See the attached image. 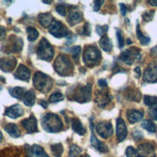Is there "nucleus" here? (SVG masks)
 <instances>
[{
	"label": "nucleus",
	"mask_w": 157,
	"mask_h": 157,
	"mask_svg": "<svg viewBox=\"0 0 157 157\" xmlns=\"http://www.w3.org/2000/svg\"><path fill=\"white\" fill-rule=\"evenodd\" d=\"M33 84L38 91L42 92L44 94H46L50 91V89L53 85V80L52 78L47 75V74L37 71L34 74L33 77Z\"/></svg>",
	"instance_id": "nucleus-2"
},
{
	"label": "nucleus",
	"mask_w": 157,
	"mask_h": 157,
	"mask_svg": "<svg viewBox=\"0 0 157 157\" xmlns=\"http://www.w3.org/2000/svg\"><path fill=\"white\" fill-rule=\"evenodd\" d=\"M54 70L56 71V72L61 76H67L71 74L73 71V66L72 63L71 62L70 58L61 54L59 55L54 63Z\"/></svg>",
	"instance_id": "nucleus-3"
},
{
	"label": "nucleus",
	"mask_w": 157,
	"mask_h": 157,
	"mask_svg": "<svg viewBox=\"0 0 157 157\" xmlns=\"http://www.w3.org/2000/svg\"><path fill=\"white\" fill-rule=\"evenodd\" d=\"M120 59L124 61L126 65L131 66L135 59H140V49L136 48V47H132L130 49L122 51L120 55Z\"/></svg>",
	"instance_id": "nucleus-8"
},
{
	"label": "nucleus",
	"mask_w": 157,
	"mask_h": 157,
	"mask_svg": "<svg viewBox=\"0 0 157 157\" xmlns=\"http://www.w3.org/2000/svg\"><path fill=\"white\" fill-rule=\"evenodd\" d=\"M23 102L26 106L28 107H31L35 104V100H36V95H35V93H34L33 90H29L27 91L24 94L23 97Z\"/></svg>",
	"instance_id": "nucleus-23"
},
{
	"label": "nucleus",
	"mask_w": 157,
	"mask_h": 157,
	"mask_svg": "<svg viewBox=\"0 0 157 157\" xmlns=\"http://www.w3.org/2000/svg\"><path fill=\"white\" fill-rule=\"evenodd\" d=\"M127 135V128L125 125L124 121L121 118H119L117 120V137L119 142L124 141Z\"/></svg>",
	"instance_id": "nucleus-15"
},
{
	"label": "nucleus",
	"mask_w": 157,
	"mask_h": 157,
	"mask_svg": "<svg viewBox=\"0 0 157 157\" xmlns=\"http://www.w3.org/2000/svg\"><path fill=\"white\" fill-rule=\"evenodd\" d=\"M154 16V11H147L143 13V19L145 21H151Z\"/></svg>",
	"instance_id": "nucleus-37"
},
{
	"label": "nucleus",
	"mask_w": 157,
	"mask_h": 157,
	"mask_svg": "<svg viewBox=\"0 0 157 157\" xmlns=\"http://www.w3.org/2000/svg\"><path fill=\"white\" fill-rule=\"evenodd\" d=\"M117 38H118V42H119V47L121 48V47H124V40L121 35V32L119 29H117Z\"/></svg>",
	"instance_id": "nucleus-39"
},
{
	"label": "nucleus",
	"mask_w": 157,
	"mask_h": 157,
	"mask_svg": "<svg viewBox=\"0 0 157 157\" xmlns=\"http://www.w3.org/2000/svg\"><path fill=\"white\" fill-rule=\"evenodd\" d=\"M133 137H134L135 140H140V139L143 138V133L141 131L137 130V131L133 132Z\"/></svg>",
	"instance_id": "nucleus-45"
},
{
	"label": "nucleus",
	"mask_w": 157,
	"mask_h": 157,
	"mask_svg": "<svg viewBox=\"0 0 157 157\" xmlns=\"http://www.w3.org/2000/svg\"><path fill=\"white\" fill-rule=\"evenodd\" d=\"M144 102H145V104L147 106H154L157 103V98L152 97V95H145Z\"/></svg>",
	"instance_id": "nucleus-34"
},
{
	"label": "nucleus",
	"mask_w": 157,
	"mask_h": 157,
	"mask_svg": "<svg viewBox=\"0 0 157 157\" xmlns=\"http://www.w3.org/2000/svg\"><path fill=\"white\" fill-rule=\"evenodd\" d=\"M97 31L98 35H100V36H103L104 34L108 31V26L107 25H103V26H97Z\"/></svg>",
	"instance_id": "nucleus-38"
},
{
	"label": "nucleus",
	"mask_w": 157,
	"mask_h": 157,
	"mask_svg": "<svg viewBox=\"0 0 157 157\" xmlns=\"http://www.w3.org/2000/svg\"><path fill=\"white\" fill-rule=\"evenodd\" d=\"M63 99H64V95L61 93H54L49 97V102H51V103L62 101Z\"/></svg>",
	"instance_id": "nucleus-35"
},
{
	"label": "nucleus",
	"mask_w": 157,
	"mask_h": 157,
	"mask_svg": "<svg viewBox=\"0 0 157 157\" xmlns=\"http://www.w3.org/2000/svg\"><path fill=\"white\" fill-rule=\"evenodd\" d=\"M82 34L85 35V36H90L91 35V26H90V23L86 22L84 24L83 30H82Z\"/></svg>",
	"instance_id": "nucleus-40"
},
{
	"label": "nucleus",
	"mask_w": 157,
	"mask_h": 157,
	"mask_svg": "<svg viewBox=\"0 0 157 157\" xmlns=\"http://www.w3.org/2000/svg\"><path fill=\"white\" fill-rule=\"evenodd\" d=\"M26 32L28 34V40L29 42H34L39 37V32L37 29L33 28V27H27Z\"/></svg>",
	"instance_id": "nucleus-30"
},
{
	"label": "nucleus",
	"mask_w": 157,
	"mask_h": 157,
	"mask_svg": "<svg viewBox=\"0 0 157 157\" xmlns=\"http://www.w3.org/2000/svg\"><path fill=\"white\" fill-rule=\"evenodd\" d=\"M91 144L93 147H94L100 152H107L108 151L107 146L105 144H103L102 142H100L99 140H98V138H95V135L93 131V128H92V136H91Z\"/></svg>",
	"instance_id": "nucleus-20"
},
{
	"label": "nucleus",
	"mask_w": 157,
	"mask_h": 157,
	"mask_svg": "<svg viewBox=\"0 0 157 157\" xmlns=\"http://www.w3.org/2000/svg\"><path fill=\"white\" fill-rule=\"evenodd\" d=\"M5 35H6V30L4 27L0 26V40H3L5 38Z\"/></svg>",
	"instance_id": "nucleus-47"
},
{
	"label": "nucleus",
	"mask_w": 157,
	"mask_h": 157,
	"mask_svg": "<svg viewBox=\"0 0 157 157\" xmlns=\"http://www.w3.org/2000/svg\"><path fill=\"white\" fill-rule=\"evenodd\" d=\"M37 56L40 60L51 61L54 56V49L52 45L45 38L40 40V42L37 48Z\"/></svg>",
	"instance_id": "nucleus-5"
},
{
	"label": "nucleus",
	"mask_w": 157,
	"mask_h": 157,
	"mask_svg": "<svg viewBox=\"0 0 157 157\" xmlns=\"http://www.w3.org/2000/svg\"><path fill=\"white\" fill-rule=\"evenodd\" d=\"M49 33L52 36H54L55 38L61 39L64 37H69L70 36V31L67 27L61 22L58 21V20L53 19V21L51 22L50 26H49Z\"/></svg>",
	"instance_id": "nucleus-7"
},
{
	"label": "nucleus",
	"mask_w": 157,
	"mask_h": 157,
	"mask_svg": "<svg viewBox=\"0 0 157 157\" xmlns=\"http://www.w3.org/2000/svg\"><path fill=\"white\" fill-rule=\"evenodd\" d=\"M112 95L108 94L107 91H99L97 93V98H95V102L98 103V105L101 108L105 107L107 104L110 103V101L112 100Z\"/></svg>",
	"instance_id": "nucleus-13"
},
{
	"label": "nucleus",
	"mask_w": 157,
	"mask_h": 157,
	"mask_svg": "<svg viewBox=\"0 0 157 157\" xmlns=\"http://www.w3.org/2000/svg\"><path fill=\"white\" fill-rule=\"evenodd\" d=\"M98 134L103 139H108L113 135V125L109 121H100L95 126Z\"/></svg>",
	"instance_id": "nucleus-9"
},
{
	"label": "nucleus",
	"mask_w": 157,
	"mask_h": 157,
	"mask_svg": "<svg viewBox=\"0 0 157 157\" xmlns=\"http://www.w3.org/2000/svg\"><path fill=\"white\" fill-rule=\"evenodd\" d=\"M21 125L25 128L27 133H35L38 132V126H37V120L34 116H31L28 119H25L21 121Z\"/></svg>",
	"instance_id": "nucleus-14"
},
{
	"label": "nucleus",
	"mask_w": 157,
	"mask_h": 157,
	"mask_svg": "<svg viewBox=\"0 0 157 157\" xmlns=\"http://www.w3.org/2000/svg\"><path fill=\"white\" fill-rule=\"evenodd\" d=\"M99 45H100L101 48L106 52H110L113 48V44L111 42V40L109 39L107 36H103L100 39Z\"/></svg>",
	"instance_id": "nucleus-26"
},
{
	"label": "nucleus",
	"mask_w": 157,
	"mask_h": 157,
	"mask_svg": "<svg viewBox=\"0 0 157 157\" xmlns=\"http://www.w3.org/2000/svg\"><path fill=\"white\" fill-rule=\"evenodd\" d=\"M152 53H157V46L154 47V48L152 49Z\"/></svg>",
	"instance_id": "nucleus-52"
},
{
	"label": "nucleus",
	"mask_w": 157,
	"mask_h": 157,
	"mask_svg": "<svg viewBox=\"0 0 157 157\" xmlns=\"http://www.w3.org/2000/svg\"><path fill=\"white\" fill-rule=\"evenodd\" d=\"M42 126L46 132L57 133L63 129V122L56 114L47 113L42 118Z\"/></svg>",
	"instance_id": "nucleus-1"
},
{
	"label": "nucleus",
	"mask_w": 157,
	"mask_h": 157,
	"mask_svg": "<svg viewBox=\"0 0 157 157\" xmlns=\"http://www.w3.org/2000/svg\"><path fill=\"white\" fill-rule=\"evenodd\" d=\"M81 151H82L81 147H79L76 145H71V147H70L69 155H70V157H77L81 153Z\"/></svg>",
	"instance_id": "nucleus-33"
},
{
	"label": "nucleus",
	"mask_w": 157,
	"mask_h": 157,
	"mask_svg": "<svg viewBox=\"0 0 157 157\" xmlns=\"http://www.w3.org/2000/svg\"><path fill=\"white\" fill-rule=\"evenodd\" d=\"M70 99L75 100L80 103H84L91 99V85L80 86L76 89H73L72 94H69Z\"/></svg>",
	"instance_id": "nucleus-4"
},
{
	"label": "nucleus",
	"mask_w": 157,
	"mask_h": 157,
	"mask_svg": "<svg viewBox=\"0 0 157 157\" xmlns=\"http://www.w3.org/2000/svg\"><path fill=\"white\" fill-rule=\"evenodd\" d=\"M43 3H46V4H50L51 1H46V0H43Z\"/></svg>",
	"instance_id": "nucleus-53"
},
{
	"label": "nucleus",
	"mask_w": 157,
	"mask_h": 157,
	"mask_svg": "<svg viewBox=\"0 0 157 157\" xmlns=\"http://www.w3.org/2000/svg\"><path fill=\"white\" fill-rule=\"evenodd\" d=\"M30 75H31V71L27 67H25L24 65H19L17 70L15 73L16 78L22 80V81H28L30 79Z\"/></svg>",
	"instance_id": "nucleus-17"
},
{
	"label": "nucleus",
	"mask_w": 157,
	"mask_h": 157,
	"mask_svg": "<svg viewBox=\"0 0 157 157\" xmlns=\"http://www.w3.org/2000/svg\"><path fill=\"white\" fill-rule=\"evenodd\" d=\"M71 126L74 132H76L79 135H84L86 133V129L84 125L82 124V122L78 119H73L71 121Z\"/></svg>",
	"instance_id": "nucleus-25"
},
{
	"label": "nucleus",
	"mask_w": 157,
	"mask_h": 157,
	"mask_svg": "<svg viewBox=\"0 0 157 157\" xmlns=\"http://www.w3.org/2000/svg\"><path fill=\"white\" fill-rule=\"evenodd\" d=\"M149 115H151V117L157 121V104H155L154 106H151V108L149 109Z\"/></svg>",
	"instance_id": "nucleus-41"
},
{
	"label": "nucleus",
	"mask_w": 157,
	"mask_h": 157,
	"mask_svg": "<svg viewBox=\"0 0 157 157\" xmlns=\"http://www.w3.org/2000/svg\"><path fill=\"white\" fill-rule=\"evenodd\" d=\"M9 93L13 98H15L17 99H23V97L26 91L22 87H15V88L9 89Z\"/></svg>",
	"instance_id": "nucleus-24"
},
{
	"label": "nucleus",
	"mask_w": 157,
	"mask_h": 157,
	"mask_svg": "<svg viewBox=\"0 0 157 157\" xmlns=\"http://www.w3.org/2000/svg\"><path fill=\"white\" fill-rule=\"evenodd\" d=\"M101 58L99 50L94 46H86L83 52V62L89 67H94L97 65Z\"/></svg>",
	"instance_id": "nucleus-6"
},
{
	"label": "nucleus",
	"mask_w": 157,
	"mask_h": 157,
	"mask_svg": "<svg viewBox=\"0 0 157 157\" xmlns=\"http://www.w3.org/2000/svg\"><path fill=\"white\" fill-rule=\"evenodd\" d=\"M22 114H23V109L19 104H15L13 106H10L8 108H6V110H5V115L11 119H17L20 117Z\"/></svg>",
	"instance_id": "nucleus-16"
},
{
	"label": "nucleus",
	"mask_w": 157,
	"mask_h": 157,
	"mask_svg": "<svg viewBox=\"0 0 157 157\" xmlns=\"http://www.w3.org/2000/svg\"><path fill=\"white\" fill-rule=\"evenodd\" d=\"M120 7H121V15H122V16H125V15H126V12H127V8H126V6H125L124 3H121V4H120Z\"/></svg>",
	"instance_id": "nucleus-46"
},
{
	"label": "nucleus",
	"mask_w": 157,
	"mask_h": 157,
	"mask_svg": "<svg viewBox=\"0 0 157 157\" xmlns=\"http://www.w3.org/2000/svg\"><path fill=\"white\" fill-rule=\"evenodd\" d=\"M5 131L8 133L9 135H11L13 138H18L20 137V130L18 129L17 125L15 124H8L4 126Z\"/></svg>",
	"instance_id": "nucleus-22"
},
{
	"label": "nucleus",
	"mask_w": 157,
	"mask_h": 157,
	"mask_svg": "<svg viewBox=\"0 0 157 157\" xmlns=\"http://www.w3.org/2000/svg\"><path fill=\"white\" fill-rule=\"evenodd\" d=\"M134 71L136 72V77H137V78H139V77L141 76V69H140L139 67H135Z\"/></svg>",
	"instance_id": "nucleus-49"
},
{
	"label": "nucleus",
	"mask_w": 157,
	"mask_h": 157,
	"mask_svg": "<svg viewBox=\"0 0 157 157\" xmlns=\"http://www.w3.org/2000/svg\"><path fill=\"white\" fill-rule=\"evenodd\" d=\"M70 52L71 53V55L73 59L75 60V62L77 63L80 58V54H81V47L80 46H73L71 48H70Z\"/></svg>",
	"instance_id": "nucleus-32"
},
{
	"label": "nucleus",
	"mask_w": 157,
	"mask_h": 157,
	"mask_svg": "<svg viewBox=\"0 0 157 157\" xmlns=\"http://www.w3.org/2000/svg\"><path fill=\"white\" fill-rule=\"evenodd\" d=\"M137 151L139 157H155L154 146L151 143H145V144L140 145Z\"/></svg>",
	"instance_id": "nucleus-12"
},
{
	"label": "nucleus",
	"mask_w": 157,
	"mask_h": 157,
	"mask_svg": "<svg viewBox=\"0 0 157 157\" xmlns=\"http://www.w3.org/2000/svg\"><path fill=\"white\" fill-rule=\"evenodd\" d=\"M75 40H76V36H75V35H71H71L67 38V42H66V44H72Z\"/></svg>",
	"instance_id": "nucleus-44"
},
{
	"label": "nucleus",
	"mask_w": 157,
	"mask_h": 157,
	"mask_svg": "<svg viewBox=\"0 0 157 157\" xmlns=\"http://www.w3.org/2000/svg\"><path fill=\"white\" fill-rule=\"evenodd\" d=\"M104 3V1H95L94 2V12H98L101 5Z\"/></svg>",
	"instance_id": "nucleus-43"
},
{
	"label": "nucleus",
	"mask_w": 157,
	"mask_h": 157,
	"mask_svg": "<svg viewBox=\"0 0 157 157\" xmlns=\"http://www.w3.org/2000/svg\"><path fill=\"white\" fill-rule=\"evenodd\" d=\"M40 106H43L44 108L48 107V104H47V102L45 100H40Z\"/></svg>",
	"instance_id": "nucleus-50"
},
{
	"label": "nucleus",
	"mask_w": 157,
	"mask_h": 157,
	"mask_svg": "<svg viewBox=\"0 0 157 157\" xmlns=\"http://www.w3.org/2000/svg\"><path fill=\"white\" fill-rule=\"evenodd\" d=\"M127 119L130 124H136L144 118V112L138 110H129L127 112Z\"/></svg>",
	"instance_id": "nucleus-19"
},
{
	"label": "nucleus",
	"mask_w": 157,
	"mask_h": 157,
	"mask_svg": "<svg viewBox=\"0 0 157 157\" xmlns=\"http://www.w3.org/2000/svg\"><path fill=\"white\" fill-rule=\"evenodd\" d=\"M56 12L59 13V15H61V16H66V12H67V10H66V7L64 6V5H58L57 7H56Z\"/></svg>",
	"instance_id": "nucleus-42"
},
{
	"label": "nucleus",
	"mask_w": 157,
	"mask_h": 157,
	"mask_svg": "<svg viewBox=\"0 0 157 157\" xmlns=\"http://www.w3.org/2000/svg\"><path fill=\"white\" fill-rule=\"evenodd\" d=\"M26 157H32V155H31L30 151H28V152H27V155H26Z\"/></svg>",
	"instance_id": "nucleus-55"
},
{
	"label": "nucleus",
	"mask_w": 157,
	"mask_h": 157,
	"mask_svg": "<svg viewBox=\"0 0 157 157\" xmlns=\"http://www.w3.org/2000/svg\"><path fill=\"white\" fill-rule=\"evenodd\" d=\"M1 90H2V85L0 84V92H1Z\"/></svg>",
	"instance_id": "nucleus-57"
},
{
	"label": "nucleus",
	"mask_w": 157,
	"mask_h": 157,
	"mask_svg": "<svg viewBox=\"0 0 157 157\" xmlns=\"http://www.w3.org/2000/svg\"><path fill=\"white\" fill-rule=\"evenodd\" d=\"M2 139H3V136H2V133H1V132H0V142H1V141H2Z\"/></svg>",
	"instance_id": "nucleus-56"
},
{
	"label": "nucleus",
	"mask_w": 157,
	"mask_h": 157,
	"mask_svg": "<svg viewBox=\"0 0 157 157\" xmlns=\"http://www.w3.org/2000/svg\"><path fill=\"white\" fill-rule=\"evenodd\" d=\"M98 86L101 88H104L107 86V81L105 79H99L98 80Z\"/></svg>",
	"instance_id": "nucleus-48"
},
{
	"label": "nucleus",
	"mask_w": 157,
	"mask_h": 157,
	"mask_svg": "<svg viewBox=\"0 0 157 157\" xmlns=\"http://www.w3.org/2000/svg\"><path fill=\"white\" fill-rule=\"evenodd\" d=\"M51 148V151L53 153V155L55 157H61L64 152V147L62 146V144H54V145H51L50 147Z\"/></svg>",
	"instance_id": "nucleus-28"
},
{
	"label": "nucleus",
	"mask_w": 157,
	"mask_h": 157,
	"mask_svg": "<svg viewBox=\"0 0 157 157\" xmlns=\"http://www.w3.org/2000/svg\"><path fill=\"white\" fill-rule=\"evenodd\" d=\"M39 22L40 24L42 25L43 27H44V28H47L48 27L49 28V26L51 24V22L53 21V17L52 16L50 15V13H40V15H39Z\"/></svg>",
	"instance_id": "nucleus-21"
},
{
	"label": "nucleus",
	"mask_w": 157,
	"mask_h": 157,
	"mask_svg": "<svg viewBox=\"0 0 157 157\" xmlns=\"http://www.w3.org/2000/svg\"><path fill=\"white\" fill-rule=\"evenodd\" d=\"M144 81L147 83L157 82V62L149 64L144 72Z\"/></svg>",
	"instance_id": "nucleus-10"
},
{
	"label": "nucleus",
	"mask_w": 157,
	"mask_h": 157,
	"mask_svg": "<svg viewBox=\"0 0 157 157\" xmlns=\"http://www.w3.org/2000/svg\"><path fill=\"white\" fill-rule=\"evenodd\" d=\"M142 127L145 128L146 130H147L148 132H151V133H154L156 131V125L153 124L152 121H148V120H145L142 122Z\"/></svg>",
	"instance_id": "nucleus-31"
},
{
	"label": "nucleus",
	"mask_w": 157,
	"mask_h": 157,
	"mask_svg": "<svg viewBox=\"0 0 157 157\" xmlns=\"http://www.w3.org/2000/svg\"><path fill=\"white\" fill-rule=\"evenodd\" d=\"M148 3L152 6H157V0H149Z\"/></svg>",
	"instance_id": "nucleus-51"
},
{
	"label": "nucleus",
	"mask_w": 157,
	"mask_h": 157,
	"mask_svg": "<svg viewBox=\"0 0 157 157\" xmlns=\"http://www.w3.org/2000/svg\"><path fill=\"white\" fill-rule=\"evenodd\" d=\"M31 151L36 157H49V155L45 152L44 149L39 145H33Z\"/></svg>",
	"instance_id": "nucleus-27"
},
{
	"label": "nucleus",
	"mask_w": 157,
	"mask_h": 157,
	"mask_svg": "<svg viewBox=\"0 0 157 157\" xmlns=\"http://www.w3.org/2000/svg\"><path fill=\"white\" fill-rule=\"evenodd\" d=\"M125 154L126 157H139L138 155V151L133 147H128L125 151Z\"/></svg>",
	"instance_id": "nucleus-36"
},
{
	"label": "nucleus",
	"mask_w": 157,
	"mask_h": 157,
	"mask_svg": "<svg viewBox=\"0 0 157 157\" xmlns=\"http://www.w3.org/2000/svg\"><path fill=\"white\" fill-rule=\"evenodd\" d=\"M85 157H90V156H89V155H86V156H85Z\"/></svg>",
	"instance_id": "nucleus-58"
},
{
	"label": "nucleus",
	"mask_w": 157,
	"mask_h": 157,
	"mask_svg": "<svg viewBox=\"0 0 157 157\" xmlns=\"http://www.w3.org/2000/svg\"><path fill=\"white\" fill-rule=\"evenodd\" d=\"M82 19V13L81 12L77 9L74 8V7H71L70 13H69V23L71 25H76L78 24Z\"/></svg>",
	"instance_id": "nucleus-18"
},
{
	"label": "nucleus",
	"mask_w": 157,
	"mask_h": 157,
	"mask_svg": "<svg viewBox=\"0 0 157 157\" xmlns=\"http://www.w3.org/2000/svg\"><path fill=\"white\" fill-rule=\"evenodd\" d=\"M137 37L140 40V43L143 44V45H147L149 43H151V39H149V37L147 36H145L144 34H143L141 32V29H140V26L139 24L137 25Z\"/></svg>",
	"instance_id": "nucleus-29"
},
{
	"label": "nucleus",
	"mask_w": 157,
	"mask_h": 157,
	"mask_svg": "<svg viewBox=\"0 0 157 157\" xmlns=\"http://www.w3.org/2000/svg\"><path fill=\"white\" fill-rule=\"evenodd\" d=\"M17 66V59L13 57L0 58V70L4 72H11Z\"/></svg>",
	"instance_id": "nucleus-11"
},
{
	"label": "nucleus",
	"mask_w": 157,
	"mask_h": 157,
	"mask_svg": "<svg viewBox=\"0 0 157 157\" xmlns=\"http://www.w3.org/2000/svg\"><path fill=\"white\" fill-rule=\"evenodd\" d=\"M126 42H127V43H126L127 44H131V40H130V39H127Z\"/></svg>",
	"instance_id": "nucleus-54"
}]
</instances>
